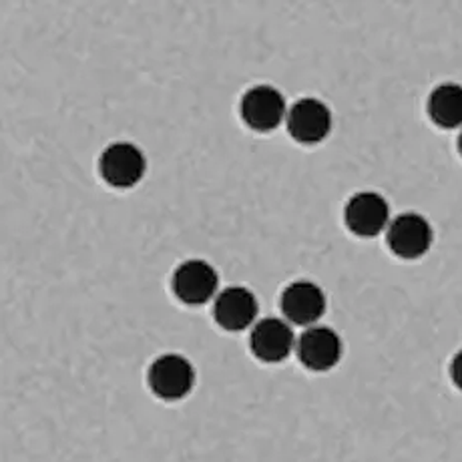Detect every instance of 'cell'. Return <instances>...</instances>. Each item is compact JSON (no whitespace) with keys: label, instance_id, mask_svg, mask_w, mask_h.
<instances>
[{"label":"cell","instance_id":"obj_4","mask_svg":"<svg viewBox=\"0 0 462 462\" xmlns=\"http://www.w3.org/2000/svg\"><path fill=\"white\" fill-rule=\"evenodd\" d=\"M386 244L400 260H419L432 245V227L420 213L408 211L390 221Z\"/></svg>","mask_w":462,"mask_h":462},{"label":"cell","instance_id":"obj_2","mask_svg":"<svg viewBox=\"0 0 462 462\" xmlns=\"http://www.w3.org/2000/svg\"><path fill=\"white\" fill-rule=\"evenodd\" d=\"M99 171L105 183L115 189H131L143 180L147 171V159L137 145L129 141H117L103 151L99 159Z\"/></svg>","mask_w":462,"mask_h":462},{"label":"cell","instance_id":"obj_1","mask_svg":"<svg viewBox=\"0 0 462 462\" xmlns=\"http://www.w3.org/2000/svg\"><path fill=\"white\" fill-rule=\"evenodd\" d=\"M147 382L157 398L175 402L188 396L195 384V368L181 354H163L149 366Z\"/></svg>","mask_w":462,"mask_h":462},{"label":"cell","instance_id":"obj_3","mask_svg":"<svg viewBox=\"0 0 462 462\" xmlns=\"http://www.w3.org/2000/svg\"><path fill=\"white\" fill-rule=\"evenodd\" d=\"M239 113L247 127L257 133H270L286 119L288 106L283 95L272 85H255L245 91Z\"/></svg>","mask_w":462,"mask_h":462},{"label":"cell","instance_id":"obj_5","mask_svg":"<svg viewBox=\"0 0 462 462\" xmlns=\"http://www.w3.org/2000/svg\"><path fill=\"white\" fill-rule=\"evenodd\" d=\"M173 294L188 306H203L217 296L219 275L211 263L188 260L173 272Z\"/></svg>","mask_w":462,"mask_h":462},{"label":"cell","instance_id":"obj_11","mask_svg":"<svg viewBox=\"0 0 462 462\" xmlns=\"http://www.w3.org/2000/svg\"><path fill=\"white\" fill-rule=\"evenodd\" d=\"M257 310L260 304L254 291L244 286H229L213 301V318L227 332H242L255 324Z\"/></svg>","mask_w":462,"mask_h":462},{"label":"cell","instance_id":"obj_12","mask_svg":"<svg viewBox=\"0 0 462 462\" xmlns=\"http://www.w3.org/2000/svg\"><path fill=\"white\" fill-rule=\"evenodd\" d=\"M429 115L442 129L462 127V85L442 83L429 97Z\"/></svg>","mask_w":462,"mask_h":462},{"label":"cell","instance_id":"obj_10","mask_svg":"<svg viewBox=\"0 0 462 462\" xmlns=\"http://www.w3.org/2000/svg\"><path fill=\"white\" fill-rule=\"evenodd\" d=\"M280 306L288 324L310 328L316 326L318 319L324 316L326 296L318 283L298 280L282 291Z\"/></svg>","mask_w":462,"mask_h":462},{"label":"cell","instance_id":"obj_13","mask_svg":"<svg viewBox=\"0 0 462 462\" xmlns=\"http://www.w3.org/2000/svg\"><path fill=\"white\" fill-rule=\"evenodd\" d=\"M450 378L455 382V386L462 390V350L457 352V356L450 362Z\"/></svg>","mask_w":462,"mask_h":462},{"label":"cell","instance_id":"obj_8","mask_svg":"<svg viewBox=\"0 0 462 462\" xmlns=\"http://www.w3.org/2000/svg\"><path fill=\"white\" fill-rule=\"evenodd\" d=\"M296 354L301 366L312 372H328L342 358V340L332 328L310 326L296 340Z\"/></svg>","mask_w":462,"mask_h":462},{"label":"cell","instance_id":"obj_14","mask_svg":"<svg viewBox=\"0 0 462 462\" xmlns=\"http://www.w3.org/2000/svg\"><path fill=\"white\" fill-rule=\"evenodd\" d=\"M458 153L462 155V131H460V135H458Z\"/></svg>","mask_w":462,"mask_h":462},{"label":"cell","instance_id":"obj_9","mask_svg":"<svg viewBox=\"0 0 462 462\" xmlns=\"http://www.w3.org/2000/svg\"><path fill=\"white\" fill-rule=\"evenodd\" d=\"M250 348L257 360L265 364H278L296 350V334L286 319L263 318L254 324Z\"/></svg>","mask_w":462,"mask_h":462},{"label":"cell","instance_id":"obj_7","mask_svg":"<svg viewBox=\"0 0 462 462\" xmlns=\"http://www.w3.org/2000/svg\"><path fill=\"white\" fill-rule=\"evenodd\" d=\"M344 221L352 234L376 237L390 226V206L376 191H360L346 203Z\"/></svg>","mask_w":462,"mask_h":462},{"label":"cell","instance_id":"obj_6","mask_svg":"<svg viewBox=\"0 0 462 462\" xmlns=\"http://www.w3.org/2000/svg\"><path fill=\"white\" fill-rule=\"evenodd\" d=\"M288 133L301 145H316L330 135L332 113L328 105L314 97H306L290 106L286 115Z\"/></svg>","mask_w":462,"mask_h":462}]
</instances>
